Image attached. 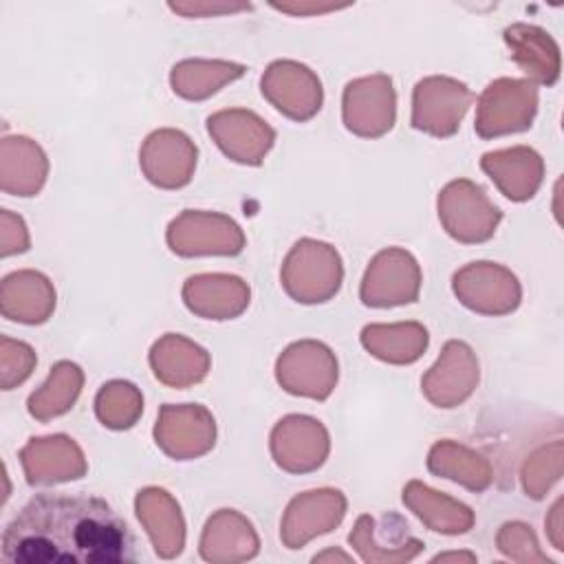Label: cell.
I'll return each mask as SVG.
<instances>
[{
    "mask_svg": "<svg viewBox=\"0 0 564 564\" xmlns=\"http://www.w3.org/2000/svg\"><path fill=\"white\" fill-rule=\"evenodd\" d=\"M2 560L11 564H121L134 560L126 520L88 494H37L4 527Z\"/></svg>",
    "mask_w": 564,
    "mask_h": 564,
    "instance_id": "obj_1",
    "label": "cell"
},
{
    "mask_svg": "<svg viewBox=\"0 0 564 564\" xmlns=\"http://www.w3.org/2000/svg\"><path fill=\"white\" fill-rule=\"evenodd\" d=\"M282 286L300 304H319L330 300L344 278L339 253L319 240H297L282 264Z\"/></svg>",
    "mask_w": 564,
    "mask_h": 564,
    "instance_id": "obj_2",
    "label": "cell"
},
{
    "mask_svg": "<svg viewBox=\"0 0 564 564\" xmlns=\"http://www.w3.org/2000/svg\"><path fill=\"white\" fill-rule=\"evenodd\" d=\"M538 110V88L529 79L500 77L478 97L474 130L482 139L513 134L531 128Z\"/></svg>",
    "mask_w": 564,
    "mask_h": 564,
    "instance_id": "obj_3",
    "label": "cell"
},
{
    "mask_svg": "<svg viewBox=\"0 0 564 564\" xmlns=\"http://www.w3.org/2000/svg\"><path fill=\"white\" fill-rule=\"evenodd\" d=\"M438 218L454 240L478 245L496 234L502 212L487 198L482 187L458 178L447 183L438 194Z\"/></svg>",
    "mask_w": 564,
    "mask_h": 564,
    "instance_id": "obj_4",
    "label": "cell"
},
{
    "mask_svg": "<svg viewBox=\"0 0 564 564\" xmlns=\"http://www.w3.org/2000/svg\"><path fill=\"white\" fill-rule=\"evenodd\" d=\"M167 245L174 253L185 258L238 256L245 247V236L229 216L185 209L170 223Z\"/></svg>",
    "mask_w": 564,
    "mask_h": 564,
    "instance_id": "obj_5",
    "label": "cell"
},
{
    "mask_svg": "<svg viewBox=\"0 0 564 564\" xmlns=\"http://www.w3.org/2000/svg\"><path fill=\"white\" fill-rule=\"evenodd\" d=\"M471 101L474 93L467 84L441 75L425 77L412 93V128L432 137H452Z\"/></svg>",
    "mask_w": 564,
    "mask_h": 564,
    "instance_id": "obj_6",
    "label": "cell"
},
{
    "mask_svg": "<svg viewBox=\"0 0 564 564\" xmlns=\"http://www.w3.org/2000/svg\"><path fill=\"white\" fill-rule=\"evenodd\" d=\"M275 377L286 392L324 401L337 383V359L322 341H295L278 357Z\"/></svg>",
    "mask_w": 564,
    "mask_h": 564,
    "instance_id": "obj_7",
    "label": "cell"
},
{
    "mask_svg": "<svg viewBox=\"0 0 564 564\" xmlns=\"http://www.w3.org/2000/svg\"><path fill=\"white\" fill-rule=\"evenodd\" d=\"M421 291V269L412 253L390 247L379 251L361 280V302L375 308L401 306L416 302Z\"/></svg>",
    "mask_w": 564,
    "mask_h": 564,
    "instance_id": "obj_8",
    "label": "cell"
},
{
    "mask_svg": "<svg viewBox=\"0 0 564 564\" xmlns=\"http://www.w3.org/2000/svg\"><path fill=\"white\" fill-rule=\"evenodd\" d=\"M452 289L460 304L480 315H507L518 308V278L496 262H471L454 273Z\"/></svg>",
    "mask_w": 564,
    "mask_h": 564,
    "instance_id": "obj_9",
    "label": "cell"
},
{
    "mask_svg": "<svg viewBox=\"0 0 564 564\" xmlns=\"http://www.w3.org/2000/svg\"><path fill=\"white\" fill-rule=\"evenodd\" d=\"M154 441L174 460L198 458L214 447V416L198 403H165L154 425Z\"/></svg>",
    "mask_w": 564,
    "mask_h": 564,
    "instance_id": "obj_10",
    "label": "cell"
},
{
    "mask_svg": "<svg viewBox=\"0 0 564 564\" xmlns=\"http://www.w3.org/2000/svg\"><path fill=\"white\" fill-rule=\"evenodd\" d=\"M397 95L388 75L359 77L344 88V126L366 139H377L392 130L397 117Z\"/></svg>",
    "mask_w": 564,
    "mask_h": 564,
    "instance_id": "obj_11",
    "label": "cell"
},
{
    "mask_svg": "<svg viewBox=\"0 0 564 564\" xmlns=\"http://www.w3.org/2000/svg\"><path fill=\"white\" fill-rule=\"evenodd\" d=\"M328 447V432L313 416L289 414L271 432L273 460L289 474L315 471L324 465Z\"/></svg>",
    "mask_w": 564,
    "mask_h": 564,
    "instance_id": "obj_12",
    "label": "cell"
},
{
    "mask_svg": "<svg viewBox=\"0 0 564 564\" xmlns=\"http://www.w3.org/2000/svg\"><path fill=\"white\" fill-rule=\"evenodd\" d=\"M346 513V498L337 489H313L295 496L280 522V540L286 549H302L317 535L333 531Z\"/></svg>",
    "mask_w": 564,
    "mask_h": 564,
    "instance_id": "obj_13",
    "label": "cell"
},
{
    "mask_svg": "<svg viewBox=\"0 0 564 564\" xmlns=\"http://www.w3.org/2000/svg\"><path fill=\"white\" fill-rule=\"evenodd\" d=\"M262 95L293 121H308L322 108V84L317 75L297 62H273L262 79Z\"/></svg>",
    "mask_w": 564,
    "mask_h": 564,
    "instance_id": "obj_14",
    "label": "cell"
},
{
    "mask_svg": "<svg viewBox=\"0 0 564 564\" xmlns=\"http://www.w3.org/2000/svg\"><path fill=\"white\" fill-rule=\"evenodd\" d=\"M207 132L231 161L242 165H260L275 141L273 128L242 108L209 115Z\"/></svg>",
    "mask_w": 564,
    "mask_h": 564,
    "instance_id": "obj_15",
    "label": "cell"
},
{
    "mask_svg": "<svg viewBox=\"0 0 564 564\" xmlns=\"http://www.w3.org/2000/svg\"><path fill=\"white\" fill-rule=\"evenodd\" d=\"M139 165L152 185L178 189L192 181L196 167V145L181 130H154L141 145Z\"/></svg>",
    "mask_w": 564,
    "mask_h": 564,
    "instance_id": "obj_16",
    "label": "cell"
},
{
    "mask_svg": "<svg viewBox=\"0 0 564 564\" xmlns=\"http://www.w3.org/2000/svg\"><path fill=\"white\" fill-rule=\"evenodd\" d=\"M478 383V361L465 341H447L436 364L423 375V394L436 408L460 405Z\"/></svg>",
    "mask_w": 564,
    "mask_h": 564,
    "instance_id": "obj_17",
    "label": "cell"
},
{
    "mask_svg": "<svg viewBox=\"0 0 564 564\" xmlns=\"http://www.w3.org/2000/svg\"><path fill=\"white\" fill-rule=\"evenodd\" d=\"M20 460L29 485H57L86 474L84 454L66 434L31 438L22 447Z\"/></svg>",
    "mask_w": 564,
    "mask_h": 564,
    "instance_id": "obj_18",
    "label": "cell"
},
{
    "mask_svg": "<svg viewBox=\"0 0 564 564\" xmlns=\"http://www.w3.org/2000/svg\"><path fill=\"white\" fill-rule=\"evenodd\" d=\"M198 553L212 564L247 562L260 553V540L253 524L242 513L220 509L205 522Z\"/></svg>",
    "mask_w": 564,
    "mask_h": 564,
    "instance_id": "obj_19",
    "label": "cell"
},
{
    "mask_svg": "<svg viewBox=\"0 0 564 564\" xmlns=\"http://www.w3.org/2000/svg\"><path fill=\"white\" fill-rule=\"evenodd\" d=\"M134 509L154 553L163 560L178 557L185 546V520L178 502L161 487H145L137 494Z\"/></svg>",
    "mask_w": 564,
    "mask_h": 564,
    "instance_id": "obj_20",
    "label": "cell"
},
{
    "mask_svg": "<svg viewBox=\"0 0 564 564\" xmlns=\"http://www.w3.org/2000/svg\"><path fill=\"white\" fill-rule=\"evenodd\" d=\"M183 302L205 319H234L249 306V286L236 275L200 273L185 280Z\"/></svg>",
    "mask_w": 564,
    "mask_h": 564,
    "instance_id": "obj_21",
    "label": "cell"
},
{
    "mask_svg": "<svg viewBox=\"0 0 564 564\" xmlns=\"http://www.w3.org/2000/svg\"><path fill=\"white\" fill-rule=\"evenodd\" d=\"M480 167L489 174L496 187L516 203L535 196L544 176L542 156L527 145L487 152L480 159Z\"/></svg>",
    "mask_w": 564,
    "mask_h": 564,
    "instance_id": "obj_22",
    "label": "cell"
},
{
    "mask_svg": "<svg viewBox=\"0 0 564 564\" xmlns=\"http://www.w3.org/2000/svg\"><path fill=\"white\" fill-rule=\"evenodd\" d=\"M150 366L161 383L172 388H187L207 377L209 355L187 337L167 333L154 341L150 350Z\"/></svg>",
    "mask_w": 564,
    "mask_h": 564,
    "instance_id": "obj_23",
    "label": "cell"
},
{
    "mask_svg": "<svg viewBox=\"0 0 564 564\" xmlns=\"http://www.w3.org/2000/svg\"><path fill=\"white\" fill-rule=\"evenodd\" d=\"M2 315L22 324H42L55 308V291L37 271H15L2 280Z\"/></svg>",
    "mask_w": 564,
    "mask_h": 564,
    "instance_id": "obj_24",
    "label": "cell"
},
{
    "mask_svg": "<svg viewBox=\"0 0 564 564\" xmlns=\"http://www.w3.org/2000/svg\"><path fill=\"white\" fill-rule=\"evenodd\" d=\"M403 505L434 533L460 535L474 527V511L445 494L430 489L419 480H410L403 489Z\"/></svg>",
    "mask_w": 564,
    "mask_h": 564,
    "instance_id": "obj_25",
    "label": "cell"
},
{
    "mask_svg": "<svg viewBox=\"0 0 564 564\" xmlns=\"http://www.w3.org/2000/svg\"><path fill=\"white\" fill-rule=\"evenodd\" d=\"M505 42L516 64L538 84L553 86L560 77V48L553 37L529 24H511L505 29Z\"/></svg>",
    "mask_w": 564,
    "mask_h": 564,
    "instance_id": "obj_26",
    "label": "cell"
},
{
    "mask_svg": "<svg viewBox=\"0 0 564 564\" xmlns=\"http://www.w3.org/2000/svg\"><path fill=\"white\" fill-rule=\"evenodd\" d=\"M48 163L42 148L26 137L2 139V192L15 196H33L46 181Z\"/></svg>",
    "mask_w": 564,
    "mask_h": 564,
    "instance_id": "obj_27",
    "label": "cell"
},
{
    "mask_svg": "<svg viewBox=\"0 0 564 564\" xmlns=\"http://www.w3.org/2000/svg\"><path fill=\"white\" fill-rule=\"evenodd\" d=\"M427 330L416 322L368 324L361 330L364 348L388 364H412L427 348Z\"/></svg>",
    "mask_w": 564,
    "mask_h": 564,
    "instance_id": "obj_28",
    "label": "cell"
},
{
    "mask_svg": "<svg viewBox=\"0 0 564 564\" xmlns=\"http://www.w3.org/2000/svg\"><path fill=\"white\" fill-rule=\"evenodd\" d=\"M427 469L441 478H449L469 491H485L491 485L489 460L454 441H438L432 445L427 456Z\"/></svg>",
    "mask_w": 564,
    "mask_h": 564,
    "instance_id": "obj_29",
    "label": "cell"
},
{
    "mask_svg": "<svg viewBox=\"0 0 564 564\" xmlns=\"http://www.w3.org/2000/svg\"><path fill=\"white\" fill-rule=\"evenodd\" d=\"M242 64L234 62H205V59H185L172 68L170 82L172 90L189 101H200L214 95L227 82L245 75Z\"/></svg>",
    "mask_w": 564,
    "mask_h": 564,
    "instance_id": "obj_30",
    "label": "cell"
},
{
    "mask_svg": "<svg viewBox=\"0 0 564 564\" xmlns=\"http://www.w3.org/2000/svg\"><path fill=\"white\" fill-rule=\"evenodd\" d=\"M82 383H84V372L77 364L57 361L51 368L46 383L29 397L26 401L29 414L37 421H48L53 416L68 412L82 392Z\"/></svg>",
    "mask_w": 564,
    "mask_h": 564,
    "instance_id": "obj_31",
    "label": "cell"
},
{
    "mask_svg": "<svg viewBox=\"0 0 564 564\" xmlns=\"http://www.w3.org/2000/svg\"><path fill=\"white\" fill-rule=\"evenodd\" d=\"M350 546L357 551L359 560L366 564H403L412 562L425 544L416 538H405L399 544L383 546L375 540V520L370 516H359L355 522V529L348 535Z\"/></svg>",
    "mask_w": 564,
    "mask_h": 564,
    "instance_id": "obj_32",
    "label": "cell"
},
{
    "mask_svg": "<svg viewBox=\"0 0 564 564\" xmlns=\"http://www.w3.org/2000/svg\"><path fill=\"white\" fill-rule=\"evenodd\" d=\"M95 412L101 425L128 430L143 412V397L130 381H108L95 397Z\"/></svg>",
    "mask_w": 564,
    "mask_h": 564,
    "instance_id": "obj_33",
    "label": "cell"
},
{
    "mask_svg": "<svg viewBox=\"0 0 564 564\" xmlns=\"http://www.w3.org/2000/svg\"><path fill=\"white\" fill-rule=\"evenodd\" d=\"M496 544H498V551L513 562L553 564V560L546 557V553L540 549L533 529L524 522H505L496 535Z\"/></svg>",
    "mask_w": 564,
    "mask_h": 564,
    "instance_id": "obj_34",
    "label": "cell"
},
{
    "mask_svg": "<svg viewBox=\"0 0 564 564\" xmlns=\"http://www.w3.org/2000/svg\"><path fill=\"white\" fill-rule=\"evenodd\" d=\"M560 458H562V443L555 441L551 447H542L527 460L522 471V482L529 498L533 500L544 498L546 489L560 478Z\"/></svg>",
    "mask_w": 564,
    "mask_h": 564,
    "instance_id": "obj_35",
    "label": "cell"
},
{
    "mask_svg": "<svg viewBox=\"0 0 564 564\" xmlns=\"http://www.w3.org/2000/svg\"><path fill=\"white\" fill-rule=\"evenodd\" d=\"M35 366V352L24 341L2 337V390H11L22 383Z\"/></svg>",
    "mask_w": 564,
    "mask_h": 564,
    "instance_id": "obj_36",
    "label": "cell"
},
{
    "mask_svg": "<svg viewBox=\"0 0 564 564\" xmlns=\"http://www.w3.org/2000/svg\"><path fill=\"white\" fill-rule=\"evenodd\" d=\"M560 507H562V498L553 505V509H551V518H546V533H549V538H551V542H553V546L557 549V551H564V540H562V522H560V516H562V511H560Z\"/></svg>",
    "mask_w": 564,
    "mask_h": 564,
    "instance_id": "obj_37",
    "label": "cell"
},
{
    "mask_svg": "<svg viewBox=\"0 0 564 564\" xmlns=\"http://www.w3.org/2000/svg\"><path fill=\"white\" fill-rule=\"evenodd\" d=\"M476 553L469 551H449V553H438L432 557V562H476Z\"/></svg>",
    "mask_w": 564,
    "mask_h": 564,
    "instance_id": "obj_38",
    "label": "cell"
},
{
    "mask_svg": "<svg viewBox=\"0 0 564 564\" xmlns=\"http://www.w3.org/2000/svg\"><path fill=\"white\" fill-rule=\"evenodd\" d=\"M330 560H339V562H352V557L348 555V553H344V551H337V549H328V551H324V553H317V555H313V562L317 564V562H330Z\"/></svg>",
    "mask_w": 564,
    "mask_h": 564,
    "instance_id": "obj_39",
    "label": "cell"
}]
</instances>
